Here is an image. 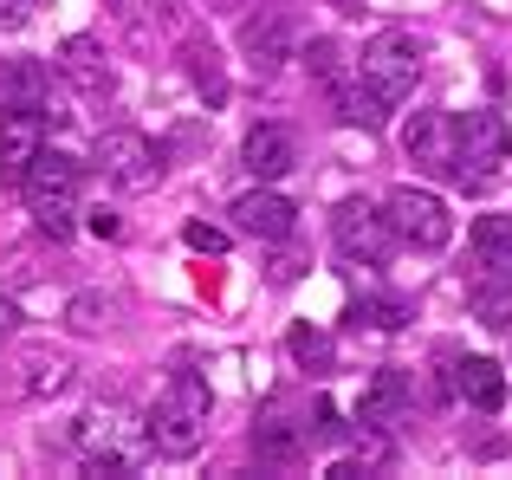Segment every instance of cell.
I'll return each mask as SVG.
<instances>
[{"mask_svg": "<svg viewBox=\"0 0 512 480\" xmlns=\"http://www.w3.org/2000/svg\"><path fill=\"white\" fill-rule=\"evenodd\" d=\"M208 416H214L208 383H201L195 370H175V377H169V390L156 396V403H150V416H143V435H150V448H156V455L188 461L201 442H208Z\"/></svg>", "mask_w": 512, "mask_h": 480, "instance_id": "1", "label": "cell"}, {"mask_svg": "<svg viewBox=\"0 0 512 480\" xmlns=\"http://www.w3.org/2000/svg\"><path fill=\"white\" fill-rule=\"evenodd\" d=\"M72 442H78V455H85V474H98V480H130V468L143 461V442H150V435L137 442L124 403H91L85 416L72 422Z\"/></svg>", "mask_w": 512, "mask_h": 480, "instance_id": "2", "label": "cell"}, {"mask_svg": "<svg viewBox=\"0 0 512 480\" xmlns=\"http://www.w3.org/2000/svg\"><path fill=\"white\" fill-rule=\"evenodd\" d=\"M20 195H26V208H33L39 234L72 240V228H78V163H72V156L39 150L33 169L20 176Z\"/></svg>", "mask_w": 512, "mask_h": 480, "instance_id": "3", "label": "cell"}, {"mask_svg": "<svg viewBox=\"0 0 512 480\" xmlns=\"http://www.w3.org/2000/svg\"><path fill=\"white\" fill-rule=\"evenodd\" d=\"M512 156V130L500 111H461L454 117V182L480 189L500 176V163Z\"/></svg>", "mask_w": 512, "mask_h": 480, "instance_id": "4", "label": "cell"}, {"mask_svg": "<svg viewBox=\"0 0 512 480\" xmlns=\"http://www.w3.org/2000/svg\"><path fill=\"white\" fill-rule=\"evenodd\" d=\"M383 215H389V234H396L402 247H415V253H441L454 240V215H448V202H441L435 189L402 182V189H389Z\"/></svg>", "mask_w": 512, "mask_h": 480, "instance_id": "5", "label": "cell"}, {"mask_svg": "<svg viewBox=\"0 0 512 480\" xmlns=\"http://www.w3.org/2000/svg\"><path fill=\"white\" fill-rule=\"evenodd\" d=\"M422 59H428V46L415 33H402V26H389V33H376L370 46H363V59H357V78L363 85H376L389 104H402L415 91V78H422Z\"/></svg>", "mask_w": 512, "mask_h": 480, "instance_id": "6", "label": "cell"}, {"mask_svg": "<svg viewBox=\"0 0 512 480\" xmlns=\"http://www.w3.org/2000/svg\"><path fill=\"white\" fill-rule=\"evenodd\" d=\"M98 169H104L111 189L143 195V189L163 182V150H156L143 130H104V137H98Z\"/></svg>", "mask_w": 512, "mask_h": 480, "instance_id": "7", "label": "cell"}, {"mask_svg": "<svg viewBox=\"0 0 512 480\" xmlns=\"http://www.w3.org/2000/svg\"><path fill=\"white\" fill-rule=\"evenodd\" d=\"M331 234H338L344 260H363V266H383L389 247H396V234H389V215L370 202H344L338 215H331Z\"/></svg>", "mask_w": 512, "mask_h": 480, "instance_id": "8", "label": "cell"}, {"mask_svg": "<svg viewBox=\"0 0 512 480\" xmlns=\"http://www.w3.org/2000/svg\"><path fill=\"white\" fill-rule=\"evenodd\" d=\"M227 215H234V228L253 234V240H292V228H299V208H292L286 195H273L266 182H260V189H247Z\"/></svg>", "mask_w": 512, "mask_h": 480, "instance_id": "9", "label": "cell"}, {"mask_svg": "<svg viewBox=\"0 0 512 480\" xmlns=\"http://www.w3.org/2000/svg\"><path fill=\"white\" fill-rule=\"evenodd\" d=\"M39 150H46L39 111H0V182H7V189H20V176L33 169Z\"/></svg>", "mask_w": 512, "mask_h": 480, "instance_id": "10", "label": "cell"}, {"mask_svg": "<svg viewBox=\"0 0 512 480\" xmlns=\"http://www.w3.org/2000/svg\"><path fill=\"white\" fill-rule=\"evenodd\" d=\"M448 396H461V403L474 409H500L506 403V370L493 364V357H448Z\"/></svg>", "mask_w": 512, "mask_h": 480, "instance_id": "11", "label": "cell"}, {"mask_svg": "<svg viewBox=\"0 0 512 480\" xmlns=\"http://www.w3.org/2000/svg\"><path fill=\"white\" fill-rule=\"evenodd\" d=\"M402 143H409V156H415L422 169H441V176H454V117L415 111L409 130H402Z\"/></svg>", "mask_w": 512, "mask_h": 480, "instance_id": "12", "label": "cell"}, {"mask_svg": "<svg viewBox=\"0 0 512 480\" xmlns=\"http://www.w3.org/2000/svg\"><path fill=\"white\" fill-rule=\"evenodd\" d=\"M240 163H247L253 182H279L292 163H299V150H292V137L279 124H260V130H247V143H240Z\"/></svg>", "mask_w": 512, "mask_h": 480, "instance_id": "13", "label": "cell"}, {"mask_svg": "<svg viewBox=\"0 0 512 480\" xmlns=\"http://www.w3.org/2000/svg\"><path fill=\"white\" fill-rule=\"evenodd\" d=\"M59 72L72 78L85 98H104V91H111V59H104V46H98V39H85V33H72L59 46Z\"/></svg>", "mask_w": 512, "mask_h": 480, "instance_id": "14", "label": "cell"}, {"mask_svg": "<svg viewBox=\"0 0 512 480\" xmlns=\"http://www.w3.org/2000/svg\"><path fill=\"white\" fill-rule=\"evenodd\" d=\"M46 91H52L46 65H33V59L0 65V111H46Z\"/></svg>", "mask_w": 512, "mask_h": 480, "instance_id": "15", "label": "cell"}, {"mask_svg": "<svg viewBox=\"0 0 512 480\" xmlns=\"http://www.w3.org/2000/svg\"><path fill=\"white\" fill-rule=\"evenodd\" d=\"M253 455H260L266 468H299V455H305V435H299V422H286V416H266L260 429H253Z\"/></svg>", "mask_w": 512, "mask_h": 480, "instance_id": "16", "label": "cell"}, {"mask_svg": "<svg viewBox=\"0 0 512 480\" xmlns=\"http://www.w3.org/2000/svg\"><path fill=\"white\" fill-rule=\"evenodd\" d=\"M331 104H338V117H344V124H363V130H376L389 111H396V104H389L376 85H363V78H344V85L331 91Z\"/></svg>", "mask_w": 512, "mask_h": 480, "instance_id": "17", "label": "cell"}, {"mask_svg": "<svg viewBox=\"0 0 512 480\" xmlns=\"http://www.w3.org/2000/svg\"><path fill=\"white\" fill-rule=\"evenodd\" d=\"M474 253H480V266H487L493 279H506V286H512V215L474 221Z\"/></svg>", "mask_w": 512, "mask_h": 480, "instance_id": "18", "label": "cell"}, {"mask_svg": "<svg viewBox=\"0 0 512 480\" xmlns=\"http://www.w3.org/2000/svg\"><path fill=\"white\" fill-rule=\"evenodd\" d=\"M240 46H247L253 72H260V78H273V72H279V59H286V26H279V20H247Z\"/></svg>", "mask_w": 512, "mask_h": 480, "instance_id": "19", "label": "cell"}, {"mask_svg": "<svg viewBox=\"0 0 512 480\" xmlns=\"http://www.w3.org/2000/svg\"><path fill=\"white\" fill-rule=\"evenodd\" d=\"M305 65H312V78L325 91H338L344 78H357V65H350V52L338 46V39H312V52H305Z\"/></svg>", "mask_w": 512, "mask_h": 480, "instance_id": "20", "label": "cell"}, {"mask_svg": "<svg viewBox=\"0 0 512 480\" xmlns=\"http://www.w3.org/2000/svg\"><path fill=\"white\" fill-rule=\"evenodd\" d=\"M409 377H402V370H383V377L370 383V396H363V422H383V416H396L402 403H409Z\"/></svg>", "mask_w": 512, "mask_h": 480, "instance_id": "21", "label": "cell"}, {"mask_svg": "<svg viewBox=\"0 0 512 480\" xmlns=\"http://www.w3.org/2000/svg\"><path fill=\"white\" fill-rule=\"evenodd\" d=\"M286 351H292V364H299V370H318V377H325V370H331V357H338V351H331V338H325V331H312V325H299V331H292V338H286Z\"/></svg>", "mask_w": 512, "mask_h": 480, "instance_id": "22", "label": "cell"}, {"mask_svg": "<svg viewBox=\"0 0 512 480\" xmlns=\"http://www.w3.org/2000/svg\"><path fill=\"white\" fill-rule=\"evenodd\" d=\"M188 72H195L201 91H208V104L227 98V78H221V65H214V46H201V39H195V46H188Z\"/></svg>", "mask_w": 512, "mask_h": 480, "instance_id": "23", "label": "cell"}, {"mask_svg": "<svg viewBox=\"0 0 512 480\" xmlns=\"http://www.w3.org/2000/svg\"><path fill=\"white\" fill-rule=\"evenodd\" d=\"M26 390H33V396H65V390H72V364H59V357H52V364H33Z\"/></svg>", "mask_w": 512, "mask_h": 480, "instance_id": "24", "label": "cell"}, {"mask_svg": "<svg viewBox=\"0 0 512 480\" xmlns=\"http://www.w3.org/2000/svg\"><path fill=\"white\" fill-rule=\"evenodd\" d=\"M350 468H389V435L376 429V422H363V435H357V461Z\"/></svg>", "mask_w": 512, "mask_h": 480, "instance_id": "25", "label": "cell"}, {"mask_svg": "<svg viewBox=\"0 0 512 480\" xmlns=\"http://www.w3.org/2000/svg\"><path fill=\"white\" fill-rule=\"evenodd\" d=\"M357 318H370L376 331H396L402 318H409V305H402V299H363V305H357Z\"/></svg>", "mask_w": 512, "mask_h": 480, "instance_id": "26", "label": "cell"}, {"mask_svg": "<svg viewBox=\"0 0 512 480\" xmlns=\"http://www.w3.org/2000/svg\"><path fill=\"white\" fill-rule=\"evenodd\" d=\"M104 318H111V305H104L98 292H85V299H72V331H104Z\"/></svg>", "mask_w": 512, "mask_h": 480, "instance_id": "27", "label": "cell"}, {"mask_svg": "<svg viewBox=\"0 0 512 480\" xmlns=\"http://www.w3.org/2000/svg\"><path fill=\"white\" fill-rule=\"evenodd\" d=\"M182 240H188L195 253H227V228H208V221H188Z\"/></svg>", "mask_w": 512, "mask_h": 480, "instance_id": "28", "label": "cell"}, {"mask_svg": "<svg viewBox=\"0 0 512 480\" xmlns=\"http://www.w3.org/2000/svg\"><path fill=\"white\" fill-rule=\"evenodd\" d=\"M33 7L39 0H0V33H20V26L33 20Z\"/></svg>", "mask_w": 512, "mask_h": 480, "instance_id": "29", "label": "cell"}, {"mask_svg": "<svg viewBox=\"0 0 512 480\" xmlns=\"http://www.w3.org/2000/svg\"><path fill=\"white\" fill-rule=\"evenodd\" d=\"M299 266H305V260H292V253H279V260H273V279H279V286H292V279H299Z\"/></svg>", "mask_w": 512, "mask_h": 480, "instance_id": "30", "label": "cell"}, {"mask_svg": "<svg viewBox=\"0 0 512 480\" xmlns=\"http://www.w3.org/2000/svg\"><path fill=\"white\" fill-rule=\"evenodd\" d=\"M13 325H20V305H13V299H0V344L13 338Z\"/></svg>", "mask_w": 512, "mask_h": 480, "instance_id": "31", "label": "cell"}]
</instances>
